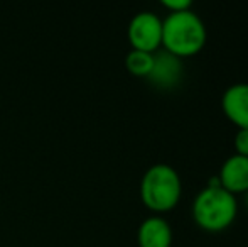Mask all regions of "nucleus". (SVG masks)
Listing matches in <instances>:
<instances>
[{
	"instance_id": "obj_1",
	"label": "nucleus",
	"mask_w": 248,
	"mask_h": 247,
	"mask_svg": "<svg viewBox=\"0 0 248 247\" xmlns=\"http://www.w3.org/2000/svg\"><path fill=\"white\" fill-rule=\"evenodd\" d=\"M206 39V26L193 9L167 14L166 19H162V49L179 60L201 53Z\"/></svg>"
},
{
	"instance_id": "obj_2",
	"label": "nucleus",
	"mask_w": 248,
	"mask_h": 247,
	"mask_svg": "<svg viewBox=\"0 0 248 247\" xmlns=\"http://www.w3.org/2000/svg\"><path fill=\"white\" fill-rule=\"evenodd\" d=\"M238 215L236 197L225 188L204 186L194 197L191 205V217L201 231L219 234L232 227Z\"/></svg>"
},
{
	"instance_id": "obj_3",
	"label": "nucleus",
	"mask_w": 248,
	"mask_h": 247,
	"mask_svg": "<svg viewBox=\"0 0 248 247\" xmlns=\"http://www.w3.org/2000/svg\"><path fill=\"white\" fill-rule=\"evenodd\" d=\"M183 197V180L179 173L166 163H155L140 180V200L155 215L167 214L179 205Z\"/></svg>"
},
{
	"instance_id": "obj_4",
	"label": "nucleus",
	"mask_w": 248,
	"mask_h": 247,
	"mask_svg": "<svg viewBox=\"0 0 248 247\" xmlns=\"http://www.w3.org/2000/svg\"><path fill=\"white\" fill-rule=\"evenodd\" d=\"M127 36L132 49L157 53L162 48V19L152 10H142L130 19Z\"/></svg>"
},
{
	"instance_id": "obj_5",
	"label": "nucleus",
	"mask_w": 248,
	"mask_h": 247,
	"mask_svg": "<svg viewBox=\"0 0 248 247\" xmlns=\"http://www.w3.org/2000/svg\"><path fill=\"white\" fill-rule=\"evenodd\" d=\"M184 63L174 54L159 49L154 54V66L147 80L160 90H172L183 82Z\"/></svg>"
},
{
	"instance_id": "obj_6",
	"label": "nucleus",
	"mask_w": 248,
	"mask_h": 247,
	"mask_svg": "<svg viewBox=\"0 0 248 247\" xmlns=\"http://www.w3.org/2000/svg\"><path fill=\"white\" fill-rule=\"evenodd\" d=\"M225 117L236 129H248V83H233L221 97Z\"/></svg>"
},
{
	"instance_id": "obj_7",
	"label": "nucleus",
	"mask_w": 248,
	"mask_h": 247,
	"mask_svg": "<svg viewBox=\"0 0 248 247\" xmlns=\"http://www.w3.org/2000/svg\"><path fill=\"white\" fill-rule=\"evenodd\" d=\"M221 188L232 195H245L248 191V158L233 154L221 165L218 173Z\"/></svg>"
},
{
	"instance_id": "obj_8",
	"label": "nucleus",
	"mask_w": 248,
	"mask_h": 247,
	"mask_svg": "<svg viewBox=\"0 0 248 247\" xmlns=\"http://www.w3.org/2000/svg\"><path fill=\"white\" fill-rule=\"evenodd\" d=\"M139 247H170L172 246V227L160 215L147 217L137 231Z\"/></svg>"
},
{
	"instance_id": "obj_9",
	"label": "nucleus",
	"mask_w": 248,
	"mask_h": 247,
	"mask_svg": "<svg viewBox=\"0 0 248 247\" xmlns=\"http://www.w3.org/2000/svg\"><path fill=\"white\" fill-rule=\"evenodd\" d=\"M154 54L145 53V51L130 49L127 56H125V68H127L128 73H132L134 76L147 78L150 75V71H152V66H154Z\"/></svg>"
},
{
	"instance_id": "obj_10",
	"label": "nucleus",
	"mask_w": 248,
	"mask_h": 247,
	"mask_svg": "<svg viewBox=\"0 0 248 247\" xmlns=\"http://www.w3.org/2000/svg\"><path fill=\"white\" fill-rule=\"evenodd\" d=\"M233 146H235V154L248 158V129H238L236 131Z\"/></svg>"
},
{
	"instance_id": "obj_11",
	"label": "nucleus",
	"mask_w": 248,
	"mask_h": 247,
	"mask_svg": "<svg viewBox=\"0 0 248 247\" xmlns=\"http://www.w3.org/2000/svg\"><path fill=\"white\" fill-rule=\"evenodd\" d=\"M162 5L169 10V14L184 12V10L193 9V2L191 0H162Z\"/></svg>"
},
{
	"instance_id": "obj_12",
	"label": "nucleus",
	"mask_w": 248,
	"mask_h": 247,
	"mask_svg": "<svg viewBox=\"0 0 248 247\" xmlns=\"http://www.w3.org/2000/svg\"><path fill=\"white\" fill-rule=\"evenodd\" d=\"M245 207L248 208V191H247V193H245Z\"/></svg>"
}]
</instances>
